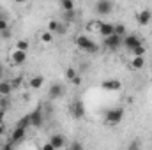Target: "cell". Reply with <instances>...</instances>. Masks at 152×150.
I'll return each instance as SVG.
<instances>
[{
    "instance_id": "obj_29",
    "label": "cell",
    "mask_w": 152,
    "mask_h": 150,
    "mask_svg": "<svg viewBox=\"0 0 152 150\" xmlns=\"http://www.w3.org/2000/svg\"><path fill=\"white\" fill-rule=\"evenodd\" d=\"M9 36H11V30H9V28H7V30H4V32H0V37H4V39H7Z\"/></svg>"
},
{
    "instance_id": "obj_5",
    "label": "cell",
    "mask_w": 152,
    "mask_h": 150,
    "mask_svg": "<svg viewBox=\"0 0 152 150\" xmlns=\"http://www.w3.org/2000/svg\"><path fill=\"white\" fill-rule=\"evenodd\" d=\"M101 88L106 90V92H118V90H122V81L120 79H115V78L104 79L101 83Z\"/></svg>"
},
{
    "instance_id": "obj_25",
    "label": "cell",
    "mask_w": 152,
    "mask_h": 150,
    "mask_svg": "<svg viewBox=\"0 0 152 150\" xmlns=\"http://www.w3.org/2000/svg\"><path fill=\"white\" fill-rule=\"evenodd\" d=\"M99 25H101V21H90V23L87 25V30H88V32H97V30H99Z\"/></svg>"
},
{
    "instance_id": "obj_16",
    "label": "cell",
    "mask_w": 152,
    "mask_h": 150,
    "mask_svg": "<svg viewBox=\"0 0 152 150\" xmlns=\"http://www.w3.org/2000/svg\"><path fill=\"white\" fill-rule=\"evenodd\" d=\"M28 118H30V125L39 127V125L42 124V111H41V108H37L34 113H30V115H28Z\"/></svg>"
},
{
    "instance_id": "obj_2",
    "label": "cell",
    "mask_w": 152,
    "mask_h": 150,
    "mask_svg": "<svg viewBox=\"0 0 152 150\" xmlns=\"http://www.w3.org/2000/svg\"><path fill=\"white\" fill-rule=\"evenodd\" d=\"M124 118V108H112L104 113V124L106 125H118Z\"/></svg>"
},
{
    "instance_id": "obj_4",
    "label": "cell",
    "mask_w": 152,
    "mask_h": 150,
    "mask_svg": "<svg viewBox=\"0 0 152 150\" xmlns=\"http://www.w3.org/2000/svg\"><path fill=\"white\" fill-rule=\"evenodd\" d=\"M94 9H96V12L99 16H106V14H110L113 11V2L112 0H97Z\"/></svg>"
},
{
    "instance_id": "obj_7",
    "label": "cell",
    "mask_w": 152,
    "mask_h": 150,
    "mask_svg": "<svg viewBox=\"0 0 152 150\" xmlns=\"http://www.w3.org/2000/svg\"><path fill=\"white\" fill-rule=\"evenodd\" d=\"M138 44H142V39H140V36H136V34L124 36V39H122V46H126L129 51H131L133 48H136Z\"/></svg>"
},
{
    "instance_id": "obj_15",
    "label": "cell",
    "mask_w": 152,
    "mask_h": 150,
    "mask_svg": "<svg viewBox=\"0 0 152 150\" xmlns=\"http://www.w3.org/2000/svg\"><path fill=\"white\" fill-rule=\"evenodd\" d=\"M12 83L11 81H7V79H2L0 81V97H7V95H11V92H12Z\"/></svg>"
},
{
    "instance_id": "obj_24",
    "label": "cell",
    "mask_w": 152,
    "mask_h": 150,
    "mask_svg": "<svg viewBox=\"0 0 152 150\" xmlns=\"http://www.w3.org/2000/svg\"><path fill=\"white\" fill-rule=\"evenodd\" d=\"M76 76H78V74H76V71L73 69V67H67V69H66V79H67L69 83H71V81L75 79Z\"/></svg>"
},
{
    "instance_id": "obj_6",
    "label": "cell",
    "mask_w": 152,
    "mask_h": 150,
    "mask_svg": "<svg viewBox=\"0 0 152 150\" xmlns=\"http://www.w3.org/2000/svg\"><path fill=\"white\" fill-rule=\"evenodd\" d=\"M69 113H71V117L76 118V120L83 118V115H85V104H83L81 101H75V103L71 104V108H69Z\"/></svg>"
},
{
    "instance_id": "obj_12",
    "label": "cell",
    "mask_w": 152,
    "mask_h": 150,
    "mask_svg": "<svg viewBox=\"0 0 152 150\" xmlns=\"http://www.w3.org/2000/svg\"><path fill=\"white\" fill-rule=\"evenodd\" d=\"M62 94H64V87H62L60 83H53V85L48 88V97H50V99H58Z\"/></svg>"
},
{
    "instance_id": "obj_11",
    "label": "cell",
    "mask_w": 152,
    "mask_h": 150,
    "mask_svg": "<svg viewBox=\"0 0 152 150\" xmlns=\"http://www.w3.org/2000/svg\"><path fill=\"white\" fill-rule=\"evenodd\" d=\"M129 67H131L133 71H142V69L145 67V57H133V55H131Z\"/></svg>"
},
{
    "instance_id": "obj_8",
    "label": "cell",
    "mask_w": 152,
    "mask_h": 150,
    "mask_svg": "<svg viewBox=\"0 0 152 150\" xmlns=\"http://www.w3.org/2000/svg\"><path fill=\"white\" fill-rule=\"evenodd\" d=\"M122 39L120 36H117V34H113V36H108V37H104V46L108 48V50H118L120 46H122Z\"/></svg>"
},
{
    "instance_id": "obj_21",
    "label": "cell",
    "mask_w": 152,
    "mask_h": 150,
    "mask_svg": "<svg viewBox=\"0 0 152 150\" xmlns=\"http://www.w3.org/2000/svg\"><path fill=\"white\" fill-rule=\"evenodd\" d=\"M60 7H62L66 12H73V11H75V2H73V0H60Z\"/></svg>"
},
{
    "instance_id": "obj_34",
    "label": "cell",
    "mask_w": 152,
    "mask_h": 150,
    "mask_svg": "<svg viewBox=\"0 0 152 150\" xmlns=\"http://www.w3.org/2000/svg\"><path fill=\"white\" fill-rule=\"evenodd\" d=\"M71 147H73V149H83V145H81V143H73Z\"/></svg>"
},
{
    "instance_id": "obj_22",
    "label": "cell",
    "mask_w": 152,
    "mask_h": 150,
    "mask_svg": "<svg viewBox=\"0 0 152 150\" xmlns=\"http://www.w3.org/2000/svg\"><path fill=\"white\" fill-rule=\"evenodd\" d=\"M14 46H16L18 50H21V51H28V48H30V42H28L27 39H18Z\"/></svg>"
},
{
    "instance_id": "obj_33",
    "label": "cell",
    "mask_w": 152,
    "mask_h": 150,
    "mask_svg": "<svg viewBox=\"0 0 152 150\" xmlns=\"http://www.w3.org/2000/svg\"><path fill=\"white\" fill-rule=\"evenodd\" d=\"M4 118H5V110L0 108V122H4Z\"/></svg>"
},
{
    "instance_id": "obj_19",
    "label": "cell",
    "mask_w": 152,
    "mask_h": 150,
    "mask_svg": "<svg viewBox=\"0 0 152 150\" xmlns=\"http://www.w3.org/2000/svg\"><path fill=\"white\" fill-rule=\"evenodd\" d=\"M48 30L53 32V34H57V32H64V27H62V23L58 20H50L48 21Z\"/></svg>"
},
{
    "instance_id": "obj_14",
    "label": "cell",
    "mask_w": 152,
    "mask_h": 150,
    "mask_svg": "<svg viewBox=\"0 0 152 150\" xmlns=\"http://www.w3.org/2000/svg\"><path fill=\"white\" fill-rule=\"evenodd\" d=\"M50 143L53 145V149H66L67 147V143H66V140H64L62 134H53L50 138Z\"/></svg>"
},
{
    "instance_id": "obj_31",
    "label": "cell",
    "mask_w": 152,
    "mask_h": 150,
    "mask_svg": "<svg viewBox=\"0 0 152 150\" xmlns=\"http://www.w3.org/2000/svg\"><path fill=\"white\" fill-rule=\"evenodd\" d=\"M71 83H73V85H76V87H78V85H81V78H80V76H76Z\"/></svg>"
},
{
    "instance_id": "obj_36",
    "label": "cell",
    "mask_w": 152,
    "mask_h": 150,
    "mask_svg": "<svg viewBox=\"0 0 152 150\" xmlns=\"http://www.w3.org/2000/svg\"><path fill=\"white\" fill-rule=\"evenodd\" d=\"M4 79V71H2V67H0V81Z\"/></svg>"
},
{
    "instance_id": "obj_23",
    "label": "cell",
    "mask_w": 152,
    "mask_h": 150,
    "mask_svg": "<svg viewBox=\"0 0 152 150\" xmlns=\"http://www.w3.org/2000/svg\"><path fill=\"white\" fill-rule=\"evenodd\" d=\"M115 34L120 36V37H124V36H127V30H126V27L122 23H118V25H115Z\"/></svg>"
},
{
    "instance_id": "obj_37",
    "label": "cell",
    "mask_w": 152,
    "mask_h": 150,
    "mask_svg": "<svg viewBox=\"0 0 152 150\" xmlns=\"http://www.w3.org/2000/svg\"><path fill=\"white\" fill-rule=\"evenodd\" d=\"M151 23H152V9H151Z\"/></svg>"
},
{
    "instance_id": "obj_10",
    "label": "cell",
    "mask_w": 152,
    "mask_h": 150,
    "mask_svg": "<svg viewBox=\"0 0 152 150\" xmlns=\"http://www.w3.org/2000/svg\"><path fill=\"white\" fill-rule=\"evenodd\" d=\"M25 133H27V129H25V127H20V125H16V127H14V131H12V134H11V141H12L14 145H18L20 141H23V138H25Z\"/></svg>"
},
{
    "instance_id": "obj_18",
    "label": "cell",
    "mask_w": 152,
    "mask_h": 150,
    "mask_svg": "<svg viewBox=\"0 0 152 150\" xmlns=\"http://www.w3.org/2000/svg\"><path fill=\"white\" fill-rule=\"evenodd\" d=\"M39 42H42V44H51L53 42V32H50L48 28L46 30H42V32H39Z\"/></svg>"
},
{
    "instance_id": "obj_13",
    "label": "cell",
    "mask_w": 152,
    "mask_h": 150,
    "mask_svg": "<svg viewBox=\"0 0 152 150\" xmlns=\"http://www.w3.org/2000/svg\"><path fill=\"white\" fill-rule=\"evenodd\" d=\"M97 34H101L103 37L113 36V34H115V25H112V23H103V21H101V25H99V30H97Z\"/></svg>"
},
{
    "instance_id": "obj_35",
    "label": "cell",
    "mask_w": 152,
    "mask_h": 150,
    "mask_svg": "<svg viewBox=\"0 0 152 150\" xmlns=\"http://www.w3.org/2000/svg\"><path fill=\"white\" fill-rule=\"evenodd\" d=\"M12 2H14V4H25L27 0H12Z\"/></svg>"
},
{
    "instance_id": "obj_32",
    "label": "cell",
    "mask_w": 152,
    "mask_h": 150,
    "mask_svg": "<svg viewBox=\"0 0 152 150\" xmlns=\"http://www.w3.org/2000/svg\"><path fill=\"white\" fill-rule=\"evenodd\" d=\"M4 133H5V125H4V122H0V138L4 136Z\"/></svg>"
},
{
    "instance_id": "obj_27",
    "label": "cell",
    "mask_w": 152,
    "mask_h": 150,
    "mask_svg": "<svg viewBox=\"0 0 152 150\" xmlns=\"http://www.w3.org/2000/svg\"><path fill=\"white\" fill-rule=\"evenodd\" d=\"M9 28V23H7V18H4L2 14H0V32H4V30H7Z\"/></svg>"
},
{
    "instance_id": "obj_26",
    "label": "cell",
    "mask_w": 152,
    "mask_h": 150,
    "mask_svg": "<svg viewBox=\"0 0 152 150\" xmlns=\"http://www.w3.org/2000/svg\"><path fill=\"white\" fill-rule=\"evenodd\" d=\"M16 125H20V127H25V129H27V127L30 125V118H28V115H27V117H23V118H20Z\"/></svg>"
},
{
    "instance_id": "obj_1",
    "label": "cell",
    "mask_w": 152,
    "mask_h": 150,
    "mask_svg": "<svg viewBox=\"0 0 152 150\" xmlns=\"http://www.w3.org/2000/svg\"><path fill=\"white\" fill-rule=\"evenodd\" d=\"M75 44H76V48H80L81 51H87V53H97L99 51V46L88 36H83V34L75 39Z\"/></svg>"
},
{
    "instance_id": "obj_28",
    "label": "cell",
    "mask_w": 152,
    "mask_h": 150,
    "mask_svg": "<svg viewBox=\"0 0 152 150\" xmlns=\"http://www.w3.org/2000/svg\"><path fill=\"white\" fill-rule=\"evenodd\" d=\"M21 79H23L21 76H16V78H14V81H11V83H12V87H20V85H21Z\"/></svg>"
},
{
    "instance_id": "obj_17",
    "label": "cell",
    "mask_w": 152,
    "mask_h": 150,
    "mask_svg": "<svg viewBox=\"0 0 152 150\" xmlns=\"http://www.w3.org/2000/svg\"><path fill=\"white\" fill-rule=\"evenodd\" d=\"M42 85H44V76H41V74L32 76V78H30V81H28V87H30V88H34V90H39Z\"/></svg>"
},
{
    "instance_id": "obj_20",
    "label": "cell",
    "mask_w": 152,
    "mask_h": 150,
    "mask_svg": "<svg viewBox=\"0 0 152 150\" xmlns=\"http://www.w3.org/2000/svg\"><path fill=\"white\" fill-rule=\"evenodd\" d=\"M145 51H147V48H145V44L142 42V44H138L136 48L131 50V55H133V57H145Z\"/></svg>"
},
{
    "instance_id": "obj_3",
    "label": "cell",
    "mask_w": 152,
    "mask_h": 150,
    "mask_svg": "<svg viewBox=\"0 0 152 150\" xmlns=\"http://www.w3.org/2000/svg\"><path fill=\"white\" fill-rule=\"evenodd\" d=\"M9 60H11V64H14V66H21L25 60H27V51H21V50H18L16 46L9 51Z\"/></svg>"
},
{
    "instance_id": "obj_30",
    "label": "cell",
    "mask_w": 152,
    "mask_h": 150,
    "mask_svg": "<svg viewBox=\"0 0 152 150\" xmlns=\"http://www.w3.org/2000/svg\"><path fill=\"white\" fill-rule=\"evenodd\" d=\"M41 149H42V150H55V149H53V145H51V143H44V145H42Z\"/></svg>"
},
{
    "instance_id": "obj_9",
    "label": "cell",
    "mask_w": 152,
    "mask_h": 150,
    "mask_svg": "<svg viewBox=\"0 0 152 150\" xmlns=\"http://www.w3.org/2000/svg\"><path fill=\"white\" fill-rule=\"evenodd\" d=\"M136 23L140 27H147L151 23V9H142L136 12Z\"/></svg>"
}]
</instances>
